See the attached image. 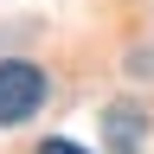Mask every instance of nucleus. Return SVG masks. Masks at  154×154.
Wrapping results in <instances>:
<instances>
[{
  "instance_id": "nucleus-1",
  "label": "nucleus",
  "mask_w": 154,
  "mask_h": 154,
  "mask_svg": "<svg viewBox=\"0 0 154 154\" xmlns=\"http://www.w3.org/2000/svg\"><path fill=\"white\" fill-rule=\"evenodd\" d=\"M38 103H45V71L26 58H0V128L38 116Z\"/></svg>"
},
{
  "instance_id": "nucleus-2",
  "label": "nucleus",
  "mask_w": 154,
  "mask_h": 154,
  "mask_svg": "<svg viewBox=\"0 0 154 154\" xmlns=\"http://www.w3.org/2000/svg\"><path fill=\"white\" fill-rule=\"evenodd\" d=\"M103 128H109V148H116V154H141L148 109H141V103H109V109H103Z\"/></svg>"
},
{
  "instance_id": "nucleus-3",
  "label": "nucleus",
  "mask_w": 154,
  "mask_h": 154,
  "mask_svg": "<svg viewBox=\"0 0 154 154\" xmlns=\"http://www.w3.org/2000/svg\"><path fill=\"white\" fill-rule=\"evenodd\" d=\"M38 154H90V148H77V141H64V135H51V141H38Z\"/></svg>"
}]
</instances>
